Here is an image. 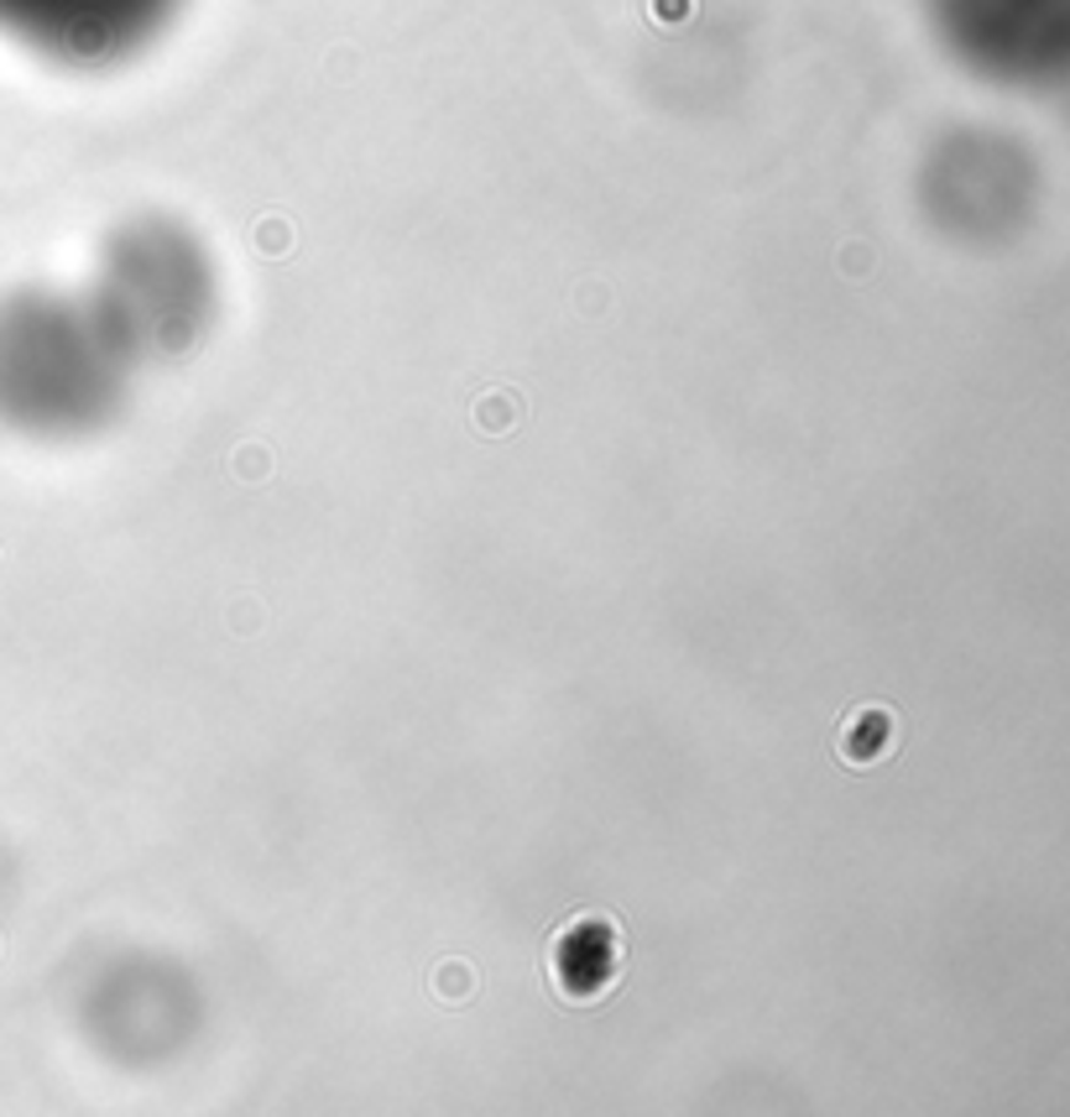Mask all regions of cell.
I'll return each instance as SVG.
<instances>
[{
    "label": "cell",
    "mask_w": 1070,
    "mask_h": 1117,
    "mask_svg": "<svg viewBox=\"0 0 1070 1117\" xmlns=\"http://www.w3.org/2000/svg\"><path fill=\"white\" fill-rule=\"evenodd\" d=\"M89 299L110 319L126 350L179 360L198 350L219 319V272L209 246L167 215H141L105 240Z\"/></svg>",
    "instance_id": "cell-2"
},
{
    "label": "cell",
    "mask_w": 1070,
    "mask_h": 1117,
    "mask_svg": "<svg viewBox=\"0 0 1070 1117\" xmlns=\"http://www.w3.org/2000/svg\"><path fill=\"white\" fill-rule=\"evenodd\" d=\"M141 360L89 293L0 299V423L26 440H89L126 413Z\"/></svg>",
    "instance_id": "cell-1"
},
{
    "label": "cell",
    "mask_w": 1070,
    "mask_h": 1117,
    "mask_svg": "<svg viewBox=\"0 0 1070 1117\" xmlns=\"http://www.w3.org/2000/svg\"><path fill=\"white\" fill-rule=\"evenodd\" d=\"M183 0H0V37L68 68H105L141 53Z\"/></svg>",
    "instance_id": "cell-3"
}]
</instances>
